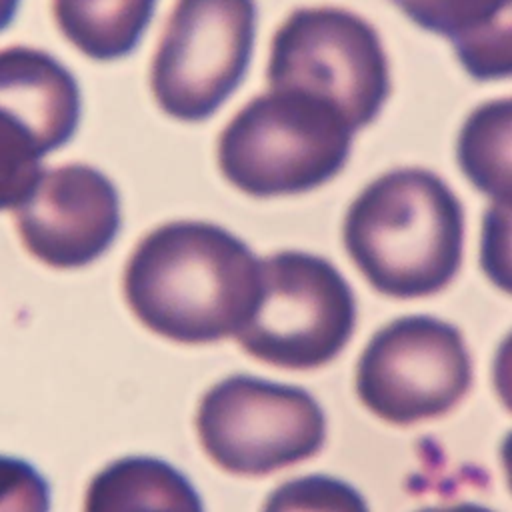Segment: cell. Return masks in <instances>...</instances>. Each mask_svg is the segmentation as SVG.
<instances>
[{
  "label": "cell",
  "instance_id": "cell-6",
  "mask_svg": "<svg viewBox=\"0 0 512 512\" xmlns=\"http://www.w3.org/2000/svg\"><path fill=\"white\" fill-rule=\"evenodd\" d=\"M196 430L222 470L266 476L316 456L326 442V416L304 388L234 374L202 396Z\"/></svg>",
  "mask_w": 512,
  "mask_h": 512
},
{
  "label": "cell",
  "instance_id": "cell-16",
  "mask_svg": "<svg viewBox=\"0 0 512 512\" xmlns=\"http://www.w3.org/2000/svg\"><path fill=\"white\" fill-rule=\"evenodd\" d=\"M480 266L486 278L512 296V204L492 202L482 216Z\"/></svg>",
  "mask_w": 512,
  "mask_h": 512
},
{
  "label": "cell",
  "instance_id": "cell-9",
  "mask_svg": "<svg viewBox=\"0 0 512 512\" xmlns=\"http://www.w3.org/2000/svg\"><path fill=\"white\" fill-rule=\"evenodd\" d=\"M80 116V86L60 60L32 46L0 50V212L28 200L44 156L74 138Z\"/></svg>",
  "mask_w": 512,
  "mask_h": 512
},
{
  "label": "cell",
  "instance_id": "cell-17",
  "mask_svg": "<svg viewBox=\"0 0 512 512\" xmlns=\"http://www.w3.org/2000/svg\"><path fill=\"white\" fill-rule=\"evenodd\" d=\"M0 512H50V484L30 462L0 454Z\"/></svg>",
  "mask_w": 512,
  "mask_h": 512
},
{
  "label": "cell",
  "instance_id": "cell-18",
  "mask_svg": "<svg viewBox=\"0 0 512 512\" xmlns=\"http://www.w3.org/2000/svg\"><path fill=\"white\" fill-rule=\"evenodd\" d=\"M492 384L502 406L512 414V332H508L494 354Z\"/></svg>",
  "mask_w": 512,
  "mask_h": 512
},
{
  "label": "cell",
  "instance_id": "cell-20",
  "mask_svg": "<svg viewBox=\"0 0 512 512\" xmlns=\"http://www.w3.org/2000/svg\"><path fill=\"white\" fill-rule=\"evenodd\" d=\"M500 460H502V468H504V474H506V482H508V488L512 492V430L504 436L502 440V446H500Z\"/></svg>",
  "mask_w": 512,
  "mask_h": 512
},
{
  "label": "cell",
  "instance_id": "cell-8",
  "mask_svg": "<svg viewBox=\"0 0 512 512\" xmlns=\"http://www.w3.org/2000/svg\"><path fill=\"white\" fill-rule=\"evenodd\" d=\"M472 388V356L462 332L414 314L382 326L356 366V394L380 420L410 426L454 410Z\"/></svg>",
  "mask_w": 512,
  "mask_h": 512
},
{
  "label": "cell",
  "instance_id": "cell-15",
  "mask_svg": "<svg viewBox=\"0 0 512 512\" xmlns=\"http://www.w3.org/2000/svg\"><path fill=\"white\" fill-rule=\"evenodd\" d=\"M262 512H370L364 496L328 474H308L274 488Z\"/></svg>",
  "mask_w": 512,
  "mask_h": 512
},
{
  "label": "cell",
  "instance_id": "cell-3",
  "mask_svg": "<svg viewBox=\"0 0 512 512\" xmlns=\"http://www.w3.org/2000/svg\"><path fill=\"white\" fill-rule=\"evenodd\" d=\"M354 128L330 102L268 90L246 102L216 142L218 170L254 198L302 194L330 182L346 166Z\"/></svg>",
  "mask_w": 512,
  "mask_h": 512
},
{
  "label": "cell",
  "instance_id": "cell-11",
  "mask_svg": "<svg viewBox=\"0 0 512 512\" xmlns=\"http://www.w3.org/2000/svg\"><path fill=\"white\" fill-rule=\"evenodd\" d=\"M416 26L450 40L476 80L512 76V0H392Z\"/></svg>",
  "mask_w": 512,
  "mask_h": 512
},
{
  "label": "cell",
  "instance_id": "cell-14",
  "mask_svg": "<svg viewBox=\"0 0 512 512\" xmlns=\"http://www.w3.org/2000/svg\"><path fill=\"white\" fill-rule=\"evenodd\" d=\"M456 160L476 190L492 202L512 204V98L470 112L458 134Z\"/></svg>",
  "mask_w": 512,
  "mask_h": 512
},
{
  "label": "cell",
  "instance_id": "cell-19",
  "mask_svg": "<svg viewBox=\"0 0 512 512\" xmlns=\"http://www.w3.org/2000/svg\"><path fill=\"white\" fill-rule=\"evenodd\" d=\"M418 512H494V510L474 502H460V504H446V506H428Z\"/></svg>",
  "mask_w": 512,
  "mask_h": 512
},
{
  "label": "cell",
  "instance_id": "cell-4",
  "mask_svg": "<svg viewBox=\"0 0 512 512\" xmlns=\"http://www.w3.org/2000/svg\"><path fill=\"white\" fill-rule=\"evenodd\" d=\"M356 328V298L326 258L282 250L260 260V294L238 344L250 356L286 370L332 362Z\"/></svg>",
  "mask_w": 512,
  "mask_h": 512
},
{
  "label": "cell",
  "instance_id": "cell-21",
  "mask_svg": "<svg viewBox=\"0 0 512 512\" xmlns=\"http://www.w3.org/2000/svg\"><path fill=\"white\" fill-rule=\"evenodd\" d=\"M18 8H20V0H0V32L14 22Z\"/></svg>",
  "mask_w": 512,
  "mask_h": 512
},
{
  "label": "cell",
  "instance_id": "cell-7",
  "mask_svg": "<svg viewBox=\"0 0 512 512\" xmlns=\"http://www.w3.org/2000/svg\"><path fill=\"white\" fill-rule=\"evenodd\" d=\"M256 0H176L150 62V90L174 120H208L242 84L256 40Z\"/></svg>",
  "mask_w": 512,
  "mask_h": 512
},
{
  "label": "cell",
  "instance_id": "cell-10",
  "mask_svg": "<svg viewBox=\"0 0 512 512\" xmlns=\"http://www.w3.org/2000/svg\"><path fill=\"white\" fill-rule=\"evenodd\" d=\"M24 248L50 268H84L114 244L122 214L114 182L74 162L44 170L28 200L14 210Z\"/></svg>",
  "mask_w": 512,
  "mask_h": 512
},
{
  "label": "cell",
  "instance_id": "cell-5",
  "mask_svg": "<svg viewBox=\"0 0 512 512\" xmlns=\"http://www.w3.org/2000/svg\"><path fill=\"white\" fill-rule=\"evenodd\" d=\"M266 80L272 90H298L334 104L354 130L374 122L390 94L378 32L336 6L298 8L278 26Z\"/></svg>",
  "mask_w": 512,
  "mask_h": 512
},
{
  "label": "cell",
  "instance_id": "cell-13",
  "mask_svg": "<svg viewBox=\"0 0 512 512\" xmlns=\"http://www.w3.org/2000/svg\"><path fill=\"white\" fill-rule=\"evenodd\" d=\"M158 0H52L62 36L98 62L126 58L140 44Z\"/></svg>",
  "mask_w": 512,
  "mask_h": 512
},
{
  "label": "cell",
  "instance_id": "cell-12",
  "mask_svg": "<svg viewBox=\"0 0 512 512\" xmlns=\"http://www.w3.org/2000/svg\"><path fill=\"white\" fill-rule=\"evenodd\" d=\"M84 512H204L192 482L152 456H126L88 484Z\"/></svg>",
  "mask_w": 512,
  "mask_h": 512
},
{
  "label": "cell",
  "instance_id": "cell-2",
  "mask_svg": "<svg viewBox=\"0 0 512 512\" xmlns=\"http://www.w3.org/2000/svg\"><path fill=\"white\" fill-rule=\"evenodd\" d=\"M342 240L376 292L400 300L432 296L462 264V204L434 172L396 168L354 198Z\"/></svg>",
  "mask_w": 512,
  "mask_h": 512
},
{
  "label": "cell",
  "instance_id": "cell-1",
  "mask_svg": "<svg viewBox=\"0 0 512 512\" xmlns=\"http://www.w3.org/2000/svg\"><path fill=\"white\" fill-rule=\"evenodd\" d=\"M122 286L148 330L180 344H210L236 336L252 316L260 260L218 224L176 220L136 244Z\"/></svg>",
  "mask_w": 512,
  "mask_h": 512
}]
</instances>
